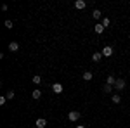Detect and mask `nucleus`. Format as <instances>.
I'll return each mask as SVG.
<instances>
[{
	"mask_svg": "<svg viewBox=\"0 0 130 128\" xmlns=\"http://www.w3.org/2000/svg\"><path fill=\"white\" fill-rule=\"evenodd\" d=\"M31 95H33L35 100H38V99L42 97V92H40V90H33V94H31Z\"/></svg>",
	"mask_w": 130,
	"mask_h": 128,
	"instance_id": "obj_12",
	"label": "nucleus"
},
{
	"mask_svg": "<svg viewBox=\"0 0 130 128\" xmlns=\"http://www.w3.org/2000/svg\"><path fill=\"white\" fill-rule=\"evenodd\" d=\"M35 125H37V128H45V126H47V119H43V118H38V119H37V123H35Z\"/></svg>",
	"mask_w": 130,
	"mask_h": 128,
	"instance_id": "obj_5",
	"label": "nucleus"
},
{
	"mask_svg": "<svg viewBox=\"0 0 130 128\" xmlns=\"http://www.w3.org/2000/svg\"><path fill=\"white\" fill-rule=\"evenodd\" d=\"M76 128H85V126H83V125H78V126H76Z\"/></svg>",
	"mask_w": 130,
	"mask_h": 128,
	"instance_id": "obj_21",
	"label": "nucleus"
},
{
	"mask_svg": "<svg viewBox=\"0 0 130 128\" xmlns=\"http://www.w3.org/2000/svg\"><path fill=\"white\" fill-rule=\"evenodd\" d=\"M106 83L113 87V83H116V78H115V76H108V80H106Z\"/></svg>",
	"mask_w": 130,
	"mask_h": 128,
	"instance_id": "obj_15",
	"label": "nucleus"
},
{
	"mask_svg": "<svg viewBox=\"0 0 130 128\" xmlns=\"http://www.w3.org/2000/svg\"><path fill=\"white\" fill-rule=\"evenodd\" d=\"M102 57H104V56H102V52H95V54L92 56V61H94V62H99Z\"/></svg>",
	"mask_w": 130,
	"mask_h": 128,
	"instance_id": "obj_8",
	"label": "nucleus"
},
{
	"mask_svg": "<svg viewBox=\"0 0 130 128\" xmlns=\"http://www.w3.org/2000/svg\"><path fill=\"white\" fill-rule=\"evenodd\" d=\"M75 7H76L78 10L85 9V7H87V2H85V0H76V2H75Z\"/></svg>",
	"mask_w": 130,
	"mask_h": 128,
	"instance_id": "obj_4",
	"label": "nucleus"
},
{
	"mask_svg": "<svg viewBox=\"0 0 130 128\" xmlns=\"http://www.w3.org/2000/svg\"><path fill=\"white\" fill-rule=\"evenodd\" d=\"M94 31H95V33H97V35H101V33H102V31H104V26H102V24H101V23H97V24H95V26H94Z\"/></svg>",
	"mask_w": 130,
	"mask_h": 128,
	"instance_id": "obj_9",
	"label": "nucleus"
},
{
	"mask_svg": "<svg viewBox=\"0 0 130 128\" xmlns=\"http://www.w3.org/2000/svg\"><path fill=\"white\" fill-rule=\"evenodd\" d=\"M102 56H104V57H111V56H113V47H111V45H106V47L102 49Z\"/></svg>",
	"mask_w": 130,
	"mask_h": 128,
	"instance_id": "obj_1",
	"label": "nucleus"
},
{
	"mask_svg": "<svg viewBox=\"0 0 130 128\" xmlns=\"http://www.w3.org/2000/svg\"><path fill=\"white\" fill-rule=\"evenodd\" d=\"M5 97L9 99V100H12V99H14V92H12V90H9V92H7V95H5Z\"/></svg>",
	"mask_w": 130,
	"mask_h": 128,
	"instance_id": "obj_18",
	"label": "nucleus"
},
{
	"mask_svg": "<svg viewBox=\"0 0 130 128\" xmlns=\"http://www.w3.org/2000/svg\"><path fill=\"white\" fill-rule=\"evenodd\" d=\"M92 78H94V75H92L90 71H85V73H83V80H85V81H90Z\"/></svg>",
	"mask_w": 130,
	"mask_h": 128,
	"instance_id": "obj_10",
	"label": "nucleus"
},
{
	"mask_svg": "<svg viewBox=\"0 0 130 128\" xmlns=\"http://www.w3.org/2000/svg\"><path fill=\"white\" fill-rule=\"evenodd\" d=\"M9 50H10V52L19 50V43H18V42H10V43H9Z\"/></svg>",
	"mask_w": 130,
	"mask_h": 128,
	"instance_id": "obj_6",
	"label": "nucleus"
},
{
	"mask_svg": "<svg viewBox=\"0 0 130 128\" xmlns=\"http://www.w3.org/2000/svg\"><path fill=\"white\" fill-rule=\"evenodd\" d=\"M33 83L40 85V83H42V78H40V76H33Z\"/></svg>",
	"mask_w": 130,
	"mask_h": 128,
	"instance_id": "obj_16",
	"label": "nucleus"
},
{
	"mask_svg": "<svg viewBox=\"0 0 130 128\" xmlns=\"http://www.w3.org/2000/svg\"><path fill=\"white\" fill-rule=\"evenodd\" d=\"M52 90H54V94H61L62 92V85L61 83H54L52 85Z\"/></svg>",
	"mask_w": 130,
	"mask_h": 128,
	"instance_id": "obj_7",
	"label": "nucleus"
},
{
	"mask_svg": "<svg viewBox=\"0 0 130 128\" xmlns=\"http://www.w3.org/2000/svg\"><path fill=\"white\" fill-rule=\"evenodd\" d=\"M68 118H70L71 121H78V119H80V111H71L70 114H68Z\"/></svg>",
	"mask_w": 130,
	"mask_h": 128,
	"instance_id": "obj_2",
	"label": "nucleus"
},
{
	"mask_svg": "<svg viewBox=\"0 0 130 128\" xmlns=\"http://www.w3.org/2000/svg\"><path fill=\"white\" fill-rule=\"evenodd\" d=\"M5 26H7V28L10 30V28H12V21H9V19H7V21H5Z\"/></svg>",
	"mask_w": 130,
	"mask_h": 128,
	"instance_id": "obj_19",
	"label": "nucleus"
},
{
	"mask_svg": "<svg viewBox=\"0 0 130 128\" xmlns=\"http://www.w3.org/2000/svg\"><path fill=\"white\" fill-rule=\"evenodd\" d=\"M111 99H113V102H115V104H120V102H121V97L118 95V94H115V95H111Z\"/></svg>",
	"mask_w": 130,
	"mask_h": 128,
	"instance_id": "obj_13",
	"label": "nucleus"
},
{
	"mask_svg": "<svg viewBox=\"0 0 130 128\" xmlns=\"http://www.w3.org/2000/svg\"><path fill=\"white\" fill-rule=\"evenodd\" d=\"M125 85H127L125 80L118 78V80H116V83H115V88H116V90H123V88H125Z\"/></svg>",
	"mask_w": 130,
	"mask_h": 128,
	"instance_id": "obj_3",
	"label": "nucleus"
},
{
	"mask_svg": "<svg viewBox=\"0 0 130 128\" xmlns=\"http://www.w3.org/2000/svg\"><path fill=\"white\" fill-rule=\"evenodd\" d=\"M92 16H94V19H101V17H102V12H101L99 9H95L92 12Z\"/></svg>",
	"mask_w": 130,
	"mask_h": 128,
	"instance_id": "obj_11",
	"label": "nucleus"
},
{
	"mask_svg": "<svg viewBox=\"0 0 130 128\" xmlns=\"http://www.w3.org/2000/svg\"><path fill=\"white\" fill-rule=\"evenodd\" d=\"M109 17H102V21H101V24H102V26H104V28H108V26H109Z\"/></svg>",
	"mask_w": 130,
	"mask_h": 128,
	"instance_id": "obj_14",
	"label": "nucleus"
},
{
	"mask_svg": "<svg viewBox=\"0 0 130 128\" xmlns=\"http://www.w3.org/2000/svg\"><path fill=\"white\" fill-rule=\"evenodd\" d=\"M5 100H7V97H0V106H4V104H5Z\"/></svg>",
	"mask_w": 130,
	"mask_h": 128,
	"instance_id": "obj_20",
	"label": "nucleus"
},
{
	"mask_svg": "<svg viewBox=\"0 0 130 128\" xmlns=\"http://www.w3.org/2000/svg\"><path fill=\"white\" fill-rule=\"evenodd\" d=\"M104 92H108V94H109V92H113V87L106 83V85H104Z\"/></svg>",
	"mask_w": 130,
	"mask_h": 128,
	"instance_id": "obj_17",
	"label": "nucleus"
}]
</instances>
